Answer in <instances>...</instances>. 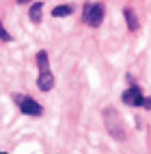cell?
Segmentation results:
<instances>
[{
  "instance_id": "1",
  "label": "cell",
  "mask_w": 151,
  "mask_h": 154,
  "mask_svg": "<svg viewBox=\"0 0 151 154\" xmlns=\"http://www.w3.org/2000/svg\"><path fill=\"white\" fill-rule=\"evenodd\" d=\"M35 61H37V67H39L37 87H39V91H50L54 87V74H52V69H50L48 52H45V50H39V52L35 54Z\"/></svg>"
},
{
  "instance_id": "2",
  "label": "cell",
  "mask_w": 151,
  "mask_h": 154,
  "mask_svg": "<svg viewBox=\"0 0 151 154\" xmlns=\"http://www.w3.org/2000/svg\"><path fill=\"white\" fill-rule=\"evenodd\" d=\"M104 124H106V130L110 132L112 139H117V141L125 139V126H123V119L117 113V109H112V106L104 109Z\"/></svg>"
},
{
  "instance_id": "3",
  "label": "cell",
  "mask_w": 151,
  "mask_h": 154,
  "mask_svg": "<svg viewBox=\"0 0 151 154\" xmlns=\"http://www.w3.org/2000/svg\"><path fill=\"white\" fill-rule=\"evenodd\" d=\"M104 15H106V9H104L102 2H84V7H82V22L86 26H91V28L102 26Z\"/></svg>"
},
{
  "instance_id": "4",
  "label": "cell",
  "mask_w": 151,
  "mask_h": 154,
  "mask_svg": "<svg viewBox=\"0 0 151 154\" xmlns=\"http://www.w3.org/2000/svg\"><path fill=\"white\" fill-rule=\"evenodd\" d=\"M11 98H13V102L17 104V109L22 111L24 115H28V117H41L43 115V106L39 104L35 98H30L26 94H13Z\"/></svg>"
},
{
  "instance_id": "5",
  "label": "cell",
  "mask_w": 151,
  "mask_h": 154,
  "mask_svg": "<svg viewBox=\"0 0 151 154\" xmlns=\"http://www.w3.org/2000/svg\"><path fill=\"white\" fill-rule=\"evenodd\" d=\"M143 91H140V87L138 85H134L132 83V87L129 89H125L123 91V96H121V100H123V104H127V106H140L143 104Z\"/></svg>"
},
{
  "instance_id": "6",
  "label": "cell",
  "mask_w": 151,
  "mask_h": 154,
  "mask_svg": "<svg viewBox=\"0 0 151 154\" xmlns=\"http://www.w3.org/2000/svg\"><path fill=\"white\" fill-rule=\"evenodd\" d=\"M123 17H125V24H127V28L132 30V33H136V30H138V26H140L138 17H136V11H134L132 7H125V9H123Z\"/></svg>"
},
{
  "instance_id": "7",
  "label": "cell",
  "mask_w": 151,
  "mask_h": 154,
  "mask_svg": "<svg viewBox=\"0 0 151 154\" xmlns=\"http://www.w3.org/2000/svg\"><path fill=\"white\" fill-rule=\"evenodd\" d=\"M41 17H43V2H35L28 11V20L33 24H41Z\"/></svg>"
},
{
  "instance_id": "8",
  "label": "cell",
  "mask_w": 151,
  "mask_h": 154,
  "mask_svg": "<svg viewBox=\"0 0 151 154\" xmlns=\"http://www.w3.org/2000/svg\"><path fill=\"white\" fill-rule=\"evenodd\" d=\"M74 13V7L71 5H60V7H54V11H52V15L54 17H69Z\"/></svg>"
},
{
  "instance_id": "9",
  "label": "cell",
  "mask_w": 151,
  "mask_h": 154,
  "mask_svg": "<svg viewBox=\"0 0 151 154\" xmlns=\"http://www.w3.org/2000/svg\"><path fill=\"white\" fill-rule=\"evenodd\" d=\"M0 42H13V37H11V33L4 28V24L0 22Z\"/></svg>"
},
{
  "instance_id": "10",
  "label": "cell",
  "mask_w": 151,
  "mask_h": 154,
  "mask_svg": "<svg viewBox=\"0 0 151 154\" xmlns=\"http://www.w3.org/2000/svg\"><path fill=\"white\" fill-rule=\"evenodd\" d=\"M143 109H147V111H151V96H147V98H143V104H140Z\"/></svg>"
},
{
  "instance_id": "11",
  "label": "cell",
  "mask_w": 151,
  "mask_h": 154,
  "mask_svg": "<svg viewBox=\"0 0 151 154\" xmlns=\"http://www.w3.org/2000/svg\"><path fill=\"white\" fill-rule=\"evenodd\" d=\"M24 2H30V0H17V5H24Z\"/></svg>"
}]
</instances>
